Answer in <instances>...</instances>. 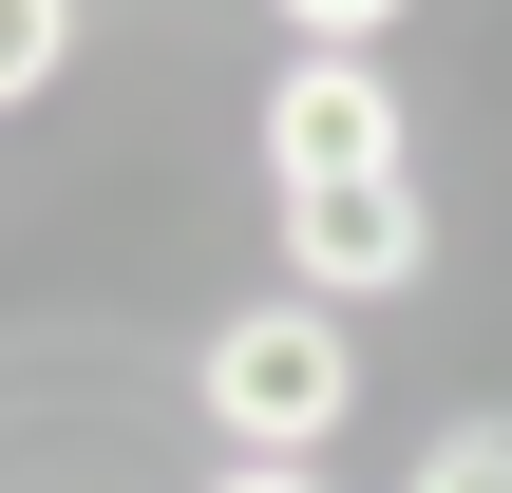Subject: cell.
<instances>
[{
  "mask_svg": "<svg viewBox=\"0 0 512 493\" xmlns=\"http://www.w3.org/2000/svg\"><path fill=\"white\" fill-rule=\"evenodd\" d=\"M266 228H285V285H304V304H380V285H418V266H437L418 171H361V190H266Z\"/></svg>",
  "mask_w": 512,
  "mask_h": 493,
  "instance_id": "3",
  "label": "cell"
},
{
  "mask_svg": "<svg viewBox=\"0 0 512 493\" xmlns=\"http://www.w3.org/2000/svg\"><path fill=\"white\" fill-rule=\"evenodd\" d=\"M209 493H323V475H304V456H228Z\"/></svg>",
  "mask_w": 512,
  "mask_h": 493,
  "instance_id": "7",
  "label": "cell"
},
{
  "mask_svg": "<svg viewBox=\"0 0 512 493\" xmlns=\"http://www.w3.org/2000/svg\"><path fill=\"white\" fill-rule=\"evenodd\" d=\"M76 76V0H0V114H38Z\"/></svg>",
  "mask_w": 512,
  "mask_h": 493,
  "instance_id": "4",
  "label": "cell"
},
{
  "mask_svg": "<svg viewBox=\"0 0 512 493\" xmlns=\"http://www.w3.org/2000/svg\"><path fill=\"white\" fill-rule=\"evenodd\" d=\"M399 133H418V114H399V76H380V57H285V76H266V190H361V171H418Z\"/></svg>",
  "mask_w": 512,
  "mask_h": 493,
  "instance_id": "2",
  "label": "cell"
},
{
  "mask_svg": "<svg viewBox=\"0 0 512 493\" xmlns=\"http://www.w3.org/2000/svg\"><path fill=\"white\" fill-rule=\"evenodd\" d=\"M266 19H285V57H380L418 0H266Z\"/></svg>",
  "mask_w": 512,
  "mask_h": 493,
  "instance_id": "5",
  "label": "cell"
},
{
  "mask_svg": "<svg viewBox=\"0 0 512 493\" xmlns=\"http://www.w3.org/2000/svg\"><path fill=\"white\" fill-rule=\"evenodd\" d=\"M190 399H209V437H228V456H304V437H342V418H361V342H342V304L266 285V304H228V323L190 342Z\"/></svg>",
  "mask_w": 512,
  "mask_h": 493,
  "instance_id": "1",
  "label": "cell"
},
{
  "mask_svg": "<svg viewBox=\"0 0 512 493\" xmlns=\"http://www.w3.org/2000/svg\"><path fill=\"white\" fill-rule=\"evenodd\" d=\"M399 493H512V418H456V437H437Z\"/></svg>",
  "mask_w": 512,
  "mask_h": 493,
  "instance_id": "6",
  "label": "cell"
}]
</instances>
